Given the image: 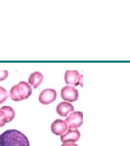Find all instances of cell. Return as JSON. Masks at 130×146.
<instances>
[{"label": "cell", "instance_id": "obj_2", "mask_svg": "<svg viewBox=\"0 0 130 146\" xmlns=\"http://www.w3.org/2000/svg\"><path fill=\"white\" fill-rule=\"evenodd\" d=\"M32 93L31 87L25 81H21L14 86L10 91V97L14 101L28 99Z\"/></svg>", "mask_w": 130, "mask_h": 146}, {"label": "cell", "instance_id": "obj_3", "mask_svg": "<svg viewBox=\"0 0 130 146\" xmlns=\"http://www.w3.org/2000/svg\"><path fill=\"white\" fill-rule=\"evenodd\" d=\"M83 75L77 70H67L65 74V80L67 85L77 87L80 85L83 87Z\"/></svg>", "mask_w": 130, "mask_h": 146}, {"label": "cell", "instance_id": "obj_1", "mask_svg": "<svg viewBox=\"0 0 130 146\" xmlns=\"http://www.w3.org/2000/svg\"><path fill=\"white\" fill-rule=\"evenodd\" d=\"M1 136L0 146H29L28 138L15 129L7 130Z\"/></svg>", "mask_w": 130, "mask_h": 146}, {"label": "cell", "instance_id": "obj_9", "mask_svg": "<svg viewBox=\"0 0 130 146\" xmlns=\"http://www.w3.org/2000/svg\"><path fill=\"white\" fill-rule=\"evenodd\" d=\"M74 107L71 103L61 102L57 107V112L61 116L66 117L68 114L74 111Z\"/></svg>", "mask_w": 130, "mask_h": 146}, {"label": "cell", "instance_id": "obj_11", "mask_svg": "<svg viewBox=\"0 0 130 146\" xmlns=\"http://www.w3.org/2000/svg\"><path fill=\"white\" fill-rule=\"evenodd\" d=\"M0 110L5 112L7 117V123L10 122L15 117V113L14 110L10 106H4L0 108Z\"/></svg>", "mask_w": 130, "mask_h": 146}, {"label": "cell", "instance_id": "obj_4", "mask_svg": "<svg viewBox=\"0 0 130 146\" xmlns=\"http://www.w3.org/2000/svg\"><path fill=\"white\" fill-rule=\"evenodd\" d=\"M68 129L77 128L83 125V114L81 111H74L66 120Z\"/></svg>", "mask_w": 130, "mask_h": 146}, {"label": "cell", "instance_id": "obj_12", "mask_svg": "<svg viewBox=\"0 0 130 146\" xmlns=\"http://www.w3.org/2000/svg\"><path fill=\"white\" fill-rule=\"evenodd\" d=\"M8 97V94L5 89L0 86V104H3Z\"/></svg>", "mask_w": 130, "mask_h": 146}, {"label": "cell", "instance_id": "obj_6", "mask_svg": "<svg viewBox=\"0 0 130 146\" xmlns=\"http://www.w3.org/2000/svg\"><path fill=\"white\" fill-rule=\"evenodd\" d=\"M61 98L63 100L70 102L77 101L78 99L79 94L78 90L71 86L64 87L61 91Z\"/></svg>", "mask_w": 130, "mask_h": 146}, {"label": "cell", "instance_id": "obj_14", "mask_svg": "<svg viewBox=\"0 0 130 146\" xmlns=\"http://www.w3.org/2000/svg\"><path fill=\"white\" fill-rule=\"evenodd\" d=\"M8 72L7 70H0V81L5 80L8 77Z\"/></svg>", "mask_w": 130, "mask_h": 146}, {"label": "cell", "instance_id": "obj_13", "mask_svg": "<svg viewBox=\"0 0 130 146\" xmlns=\"http://www.w3.org/2000/svg\"><path fill=\"white\" fill-rule=\"evenodd\" d=\"M7 123V117L4 111L0 110V127L5 125Z\"/></svg>", "mask_w": 130, "mask_h": 146}, {"label": "cell", "instance_id": "obj_7", "mask_svg": "<svg viewBox=\"0 0 130 146\" xmlns=\"http://www.w3.org/2000/svg\"><path fill=\"white\" fill-rule=\"evenodd\" d=\"M80 137V133L77 129H68L66 133L61 136L60 139L63 143L75 142Z\"/></svg>", "mask_w": 130, "mask_h": 146}, {"label": "cell", "instance_id": "obj_15", "mask_svg": "<svg viewBox=\"0 0 130 146\" xmlns=\"http://www.w3.org/2000/svg\"><path fill=\"white\" fill-rule=\"evenodd\" d=\"M61 146H78L77 144H75L72 142H68L66 143H63Z\"/></svg>", "mask_w": 130, "mask_h": 146}, {"label": "cell", "instance_id": "obj_5", "mask_svg": "<svg viewBox=\"0 0 130 146\" xmlns=\"http://www.w3.org/2000/svg\"><path fill=\"white\" fill-rule=\"evenodd\" d=\"M57 92L53 89L43 90L40 94L39 100L43 104H50L57 99Z\"/></svg>", "mask_w": 130, "mask_h": 146}, {"label": "cell", "instance_id": "obj_10", "mask_svg": "<svg viewBox=\"0 0 130 146\" xmlns=\"http://www.w3.org/2000/svg\"><path fill=\"white\" fill-rule=\"evenodd\" d=\"M43 78L42 74L39 72L33 73L28 78V83L35 89L37 88L41 84Z\"/></svg>", "mask_w": 130, "mask_h": 146}, {"label": "cell", "instance_id": "obj_8", "mask_svg": "<svg viewBox=\"0 0 130 146\" xmlns=\"http://www.w3.org/2000/svg\"><path fill=\"white\" fill-rule=\"evenodd\" d=\"M68 127L65 121L57 119L51 125L52 133L57 135H63L66 133Z\"/></svg>", "mask_w": 130, "mask_h": 146}, {"label": "cell", "instance_id": "obj_16", "mask_svg": "<svg viewBox=\"0 0 130 146\" xmlns=\"http://www.w3.org/2000/svg\"><path fill=\"white\" fill-rule=\"evenodd\" d=\"M1 136L0 135V145H1Z\"/></svg>", "mask_w": 130, "mask_h": 146}]
</instances>
